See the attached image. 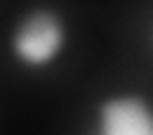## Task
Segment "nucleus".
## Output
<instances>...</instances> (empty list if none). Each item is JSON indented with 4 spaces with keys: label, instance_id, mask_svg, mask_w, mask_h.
Returning a JSON list of instances; mask_svg holds the SVG:
<instances>
[{
    "label": "nucleus",
    "instance_id": "1",
    "mask_svg": "<svg viewBox=\"0 0 153 135\" xmlns=\"http://www.w3.org/2000/svg\"><path fill=\"white\" fill-rule=\"evenodd\" d=\"M69 38L66 21L51 8H33L23 13L10 33V51L18 64L28 69H46L61 56Z\"/></svg>",
    "mask_w": 153,
    "mask_h": 135
},
{
    "label": "nucleus",
    "instance_id": "2",
    "mask_svg": "<svg viewBox=\"0 0 153 135\" xmlns=\"http://www.w3.org/2000/svg\"><path fill=\"white\" fill-rule=\"evenodd\" d=\"M94 115V135H153V102L140 94L105 97Z\"/></svg>",
    "mask_w": 153,
    "mask_h": 135
}]
</instances>
